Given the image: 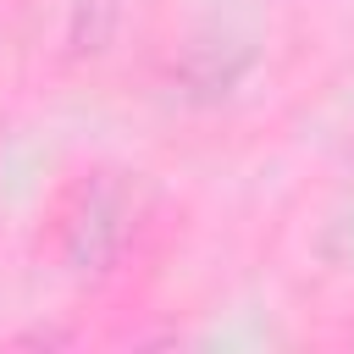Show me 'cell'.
<instances>
[{
    "mask_svg": "<svg viewBox=\"0 0 354 354\" xmlns=\"http://www.w3.org/2000/svg\"><path fill=\"white\" fill-rule=\"evenodd\" d=\"M127 216H133V205H127V188L116 177L77 183V194L61 210V249H66V260L77 271L111 266L116 249H122V238H127Z\"/></svg>",
    "mask_w": 354,
    "mask_h": 354,
    "instance_id": "6da1fadb",
    "label": "cell"
}]
</instances>
